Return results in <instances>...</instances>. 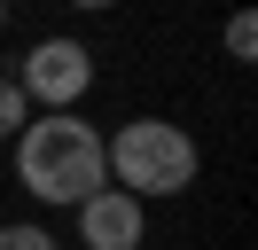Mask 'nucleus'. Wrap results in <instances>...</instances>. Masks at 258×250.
<instances>
[{
  "instance_id": "5",
  "label": "nucleus",
  "mask_w": 258,
  "mask_h": 250,
  "mask_svg": "<svg viewBox=\"0 0 258 250\" xmlns=\"http://www.w3.org/2000/svg\"><path fill=\"white\" fill-rule=\"evenodd\" d=\"M24 125H32V102L16 94V78H0V141H16Z\"/></svg>"
},
{
  "instance_id": "4",
  "label": "nucleus",
  "mask_w": 258,
  "mask_h": 250,
  "mask_svg": "<svg viewBox=\"0 0 258 250\" xmlns=\"http://www.w3.org/2000/svg\"><path fill=\"white\" fill-rule=\"evenodd\" d=\"M149 234V203H133L125 188H94L79 203V242L86 250H141Z\"/></svg>"
},
{
  "instance_id": "1",
  "label": "nucleus",
  "mask_w": 258,
  "mask_h": 250,
  "mask_svg": "<svg viewBox=\"0 0 258 250\" xmlns=\"http://www.w3.org/2000/svg\"><path fill=\"white\" fill-rule=\"evenodd\" d=\"M8 149H16V180H24V196H39V203H71V211H79L94 188H110V172H102V133L79 117V109L32 117Z\"/></svg>"
},
{
  "instance_id": "8",
  "label": "nucleus",
  "mask_w": 258,
  "mask_h": 250,
  "mask_svg": "<svg viewBox=\"0 0 258 250\" xmlns=\"http://www.w3.org/2000/svg\"><path fill=\"white\" fill-rule=\"evenodd\" d=\"M0 31H8V8H0Z\"/></svg>"
},
{
  "instance_id": "6",
  "label": "nucleus",
  "mask_w": 258,
  "mask_h": 250,
  "mask_svg": "<svg viewBox=\"0 0 258 250\" xmlns=\"http://www.w3.org/2000/svg\"><path fill=\"white\" fill-rule=\"evenodd\" d=\"M227 55H235V62L258 55V24H250V16H227Z\"/></svg>"
},
{
  "instance_id": "3",
  "label": "nucleus",
  "mask_w": 258,
  "mask_h": 250,
  "mask_svg": "<svg viewBox=\"0 0 258 250\" xmlns=\"http://www.w3.org/2000/svg\"><path fill=\"white\" fill-rule=\"evenodd\" d=\"M16 94L24 102H39V117H55V109H71V102H86V86H94V55H86V39H32L24 47V62L16 71Z\"/></svg>"
},
{
  "instance_id": "2",
  "label": "nucleus",
  "mask_w": 258,
  "mask_h": 250,
  "mask_svg": "<svg viewBox=\"0 0 258 250\" xmlns=\"http://www.w3.org/2000/svg\"><path fill=\"white\" fill-rule=\"evenodd\" d=\"M196 141L188 125L172 117H125L110 141H102V172H110V188H125L133 203H157V196H180V188H196Z\"/></svg>"
},
{
  "instance_id": "7",
  "label": "nucleus",
  "mask_w": 258,
  "mask_h": 250,
  "mask_svg": "<svg viewBox=\"0 0 258 250\" xmlns=\"http://www.w3.org/2000/svg\"><path fill=\"white\" fill-rule=\"evenodd\" d=\"M0 250H55V234H47V227H24V219H16V227H0Z\"/></svg>"
}]
</instances>
